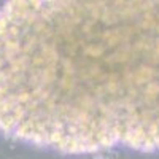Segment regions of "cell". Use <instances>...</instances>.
<instances>
[{
	"instance_id": "obj_1",
	"label": "cell",
	"mask_w": 159,
	"mask_h": 159,
	"mask_svg": "<svg viewBox=\"0 0 159 159\" xmlns=\"http://www.w3.org/2000/svg\"><path fill=\"white\" fill-rule=\"evenodd\" d=\"M2 64L34 147L159 151V0H13Z\"/></svg>"
}]
</instances>
